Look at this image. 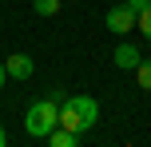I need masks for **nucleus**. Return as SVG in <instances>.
Wrapping results in <instances>:
<instances>
[{"label":"nucleus","mask_w":151,"mask_h":147,"mask_svg":"<svg viewBox=\"0 0 151 147\" xmlns=\"http://www.w3.org/2000/svg\"><path fill=\"white\" fill-rule=\"evenodd\" d=\"M96 123H99V103L91 100V95H68V100L60 103V127L83 135V131H91Z\"/></svg>","instance_id":"nucleus-1"},{"label":"nucleus","mask_w":151,"mask_h":147,"mask_svg":"<svg viewBox=\"0 0 151 147\" xmlns=\"http://www.w3.org/2000/svg\"><path fill=\"white\" fill-rule=\"evenodd\" d=\"M60 123V103L52 100V95H44V100H36L28 111H24V131L32 135V139H48V131Z\"/></svg>","instance_id":"nucleus-2"},{"label":"nucleus","mask_w":151,"mask_h":147,"mask_svg":"<svg viewBox=\"0 0 151 147\" xmlns=\"http://www.w3.org/2000/svg\"><path fill=\"white\" fill-rule=\"evenodd\" d=\"M104 24H107V32H115V36H127V32L135 28V12H131L127 4H115V8H107Z\"/></svg>","instance_id":"nucleus-3"},{"label":"nucleus","mask_w":151,"mask_h":147,"mask_svg":"<svg viewBox=\"0 0 151 147\" xmlns=\"http://www.w3.org/2000/svg\"><path fill=\"white\" fill-rule=\"evenodd\" d=\"M139 60H143V52H139L131 40H123V44H115V52H111V64L119 72H135L139 68Z\"/></svg>","instance_id":"nucleus-4"},{"label":"nucleus","mask_w":151,"mask_h":147,"mask_svg":"<svg viewBox=\"0 0 151 147\" xmlns=\"http://www.w3.org/2000/svg\"><path fill=\"white\" fill-rule=\"evenodd\" d=\"M4 72H8V80H32L36 64H32V56H28V52H12V56L4 60Z\"/></svg>","instance_id":"nucleus-5"},{"label":"nucleus","mask_w":151,"mask_h":147,"mask_svg":"<svg viewBox=\"0 0 151 147\" xmlns=\"http://www.w3.org/2000/svg\"><path fill=\"white\" fill-rule=\"evenodd\" d=\"M80 139H83V135L68 131V127H60V123L48 131V143H52V147H80Z\"/></svg>","instance_id":"nucleus-6"},{"label":"nucleus","mask_w":151,"mask_h":147,"mask_svg":"<svg viewBox=\"0 0 151 147\" xmlns=\"http://www.w3.org/2000/svg\"><path fill=\"white\" fill-rule=\"evenodd\" d=\"M135 76H139V87H143V92H151V60H147V56H143V60H139Z\"/></svg>","instance_id":"nucleus-7"},{"label":"nucleus","mask_w":151,"mask_h":147,"mask_svg":"<svg viewBox=\"0 0 151 147\" xmlns=\"http://www.w3.org/2000/svg\"><path fill=\"white\" fill-rule=\"evenodd\" d=\"M32 8H36V16H56L60 12V0H32Z\"/></svg>","instance_id":"nucleus-8"},{"label":"nucleus","mask_w":151,"mask_h":147,"mask_svg":"<svg viewBox=\"0 0 151 147\" xmlns=\"http://www.w3.org/2000/svg\"><path fill=\"white\" fill-rule=\"evenodd\" d=\"M135 28H139V32H143V36L151 40V8H143V12L135 16Z\"/></svg>","instance_id":"nucleus-9"},{"label":"nucleus","mask_w":151,"mask_h":147,"mask_svg":"<svg viewBox=\"0 0 151 147\" xmlns=\"http://www.w3.org/2000/svg\"><path fill=\"white\" fill-rule=\"evenodd\" d=\"M123 4H127V8H131V12H135V16H139V12H143V8H151V0H123Z\"/></svg>","instance_id":"nucleus-10"},{"label":"nucleus","mask_w":151,"mask_h":147,"mask_svg":"<svg viewBox=\"0 0 151 147\" xmlns=\"http://www.w3.org/2000/svg\"><path fill=\"white\" fill-rule=\"evenodd\" d=\"M8 84V72H4V64H0V87H4Z\"/></svg>","instance_id":"nucleus-11"},{"label":"nucleus","mask_w":151,"mask_h":147,"mask_svg":"<svg viewBox=\"0 0 151 147\" xmlns=\"http://www.w3.org/2000/svg\"><path fill=\"white\" fill-rule=\"evenodd\" d=\"M8 143V131H4V123H0V147H4Z\"/></svg>","instance_id":"nucleus-12"}]
</instances>
